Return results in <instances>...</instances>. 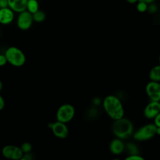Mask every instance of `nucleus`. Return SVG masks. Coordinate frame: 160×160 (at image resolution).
Instances as JSON below:
<instances>
[{"mask_svg": "<svg viewBox=\"0 0 160 160\" xmlns=\"http://www.w3.org/2000/svg\"><path fill=\"white\" fill-rule=\"evenodd\" d=\"M75 114V109L70 104H64L58 109L56 112L57 121L67 123L71 121Z\"/></svg>", "mask_w": 160, "mask_h": 160, "instance_id": "nucleus-5", "label": "nucleus"}, {"mask_svg": "<svg viewBox=\"0 0 160 160\" xmlns=\"http://www.w3.org/2000/svg\"><path fill=\"white\" fill-rule=\"evenodd\" d=\"M124 149V144L122 139L119 138H116L111 141L109 144V150L111 153L118 155L121 154Z\"/></svg>", "mask_w": 160, "mask_h": 160, "instance_id": "nucleus-12", "label": "nucleus"}, {"mask_svg": "<svg viewBox=\"0 0 160 160\" xmlns=\"http://www.w3.org/2000/svg\"><path fill=\"white\" fill-rule=\"evenodd\" d=\"M8 6V0H0V8H4Z\"/></svg>", "mask_w": 160, "mask_h": 160, "instance_id": "nucleus-25", "label": "nucleus"}, {"mask_svg": "<svg viewBox=\"0 0 160 160\" xmlns=\"http://www.w3.org/2000/svg\"><path fill=\"white\" fill-rule=\"evenodd\" d=\"M158 7L154 2L148 4L147 11H148V12H149L150 14H155L158 11Z\"/></svg>", "mask_w": 160, "mask_h": 160, "instance_id": "nucleus-20", "label": "nucleus"}, {"mask_svg": "<svg viewBox=\"0 0 160 160\" xmlns=\"http://www.w3.org/2000/svg\"><path fill=\"white\" fill-rule=\"evenodd\" d=\"M138 1H142V2H144L146 3H147L148 4H151V3H152V2H154L156 1V0H138Z\"/></svg>", "mask_w": 160, "mask_h": 160, "instance_id": "nucleus-27", "label": "nucleus"}, {"mask_svg": "<svg viewBox=\"0 0 160 160\" xmlns=\"http://www.w3.org/2000/svg\"><path fill=\"white\" fill-rule=\"evenodd\" d=\"M8 62L16 67H20L24 64L26 62V56L24 53L18 48L11 46L8 48L4 54Z\"/></svg>", "mask_w": 160, "mask_h": 160, "instance_id": "nucleus-3", "label": "nucleus"}, {"mask_svg": "<svg viewBox=\"0 0 160 160\" xmlns=\"http://www.w3.org/2000/svg\"><path fill=\"white\" fill-rule=\"evenodd\" d=\"M8 6L14 12L19 13L26 10L28 0H8Z\"/></svg>", "mask_w": 160, "mask_h": 160, "instance_id": "nucleus-11", "label": "nucleus"}, {"mask_svg": "<svg viewBox=\"0 0 160 160\" xmlns=\"http://www.w3.org/2000/svg\"><path fill=\"white\" fill-rule=\"evenodd\" d=\"M51 128L53 134L60 139H65L69 135V129L66 123L57 121L51 124Z\"/></svg>", "mask_w": 160, "mask_h": 160, "instance_id": "nucleus-8", "label": "nucleus"}, {"mask_svg": "<svg viewBox=\"0 0 160 160\" xmlns=\"http://www.w3.org/2000/svg\"><path fill=\"white\" fill-rule=\"evenodd\" d=\"M5 106V102L3 98L0 95V111H1Z\"/></svg>", "mask_w": 160, "mask_h": 160, "instance_id": "nucleus-26", "label": "nucleus"}, {"mask_svg": "<svg viewBox=\"0 0 160 160\" xmlns=\"http://www.w3.org/2000/svg\"><path fill=\"white\" fill-rule=\"evenodd\" d=\"M46 18V14L45 12L42 10H38L35 13L32 14L33 21L36 22H43Z\"/></svg>", "mask_w": 160, "mask_h": 160, "instance_id": "nucleus-16", "label": "nucleus"}, {"mask_svg": "<svg viewBox=\"0 0 160 160\" xmlns=\"http://www.w3.org/2000/svg\"><path fill=\"white\" fill-rule=\"evenodd\" d=\"M23 154H24V152L22 151L21 148L18 146H15L13 155L12 157V159H14V160L21 159Z\"/></svg>", "mask_w": 160, "mask_h": 160, "instance_id": "nucleus-17", "label": "nucleus"}, {"mask_svg": "<svg viewBox=\"0 0 160 160\" xmlns=\"http://www.w3.org/2000/svg\"><path fill=\"white\" fill-rule=\"evenodd\" d=\"M39 2L37 0H28L26 10L32 14L39 10Z\"/></svg>", "mask_w": 160, "mask_h": 160, "instance_id": "nucleus-14", "label": "nucleus"}, {"mask_svg": "<svg viewBox=\"0 0 160 160\" xmlns=\"http://www.w3.org/2000/svg\"><path fill=\"white\" fill-rule=\"evenodd\" d=\"M159 64H160V54H159Z\"/></svg>", "mask_w": 160, "mask_h": 160, "instance_id": "nucleus-31", "label": "nucleus"}, {"mask_svg": "<svg viewBox=\"0 0 160 160\" xmlns=\"http://www.w3.org/2000/svg\"><path fill=\"white\" fill-rule=\"evenodd\" d=\"M14 18V12L9 7L0 8V23L7 25L11 23Z\"/></svg>", "mask_w": 160, "mask_h": 160, "instance_id": "nucleus-10", "label": "nucleus"}, {"mask_svg": "<svg viewBox=\"0 0 160 160\" xmlns=\"http://www.w3.org/2000/svg\"><path fill=\"white\" fill-rule=\"evenodd\" d=\"M126 1L129 4H136L138 0H126Z\"/></svg>", "mask_w": 160, "mask_h": 160, "instance_id": "nucleus-28", "label": "nucleus"}, {"mask_svg": "<svg viewBox=\"0 0 160 160\" xmlns=\"http://www.w3.org/2000/svg\"><path fill=\"white\" fill-rule=\"evenodd\" d=\"M126 160H144V158L139 154H130L126 158Z\"/></svg>", "mask_w": 160, "mask_h": 160, "instance_id": "nucleus-22", "label": "nucleus"}, {"mask_svg": "<svg viewBox=\"0 0 160 160\" xmlns=\"http://www.w3.org/2000/svg\"><path fill=\"white\" fill-rule=\"evenodd\" d=\"M134 127L132 122L124 117L114 120L112 124V132L114 135L121 139L129 138L133 133Z\"/></svg>", "mask_w": 160, "mask_h": 160, "instance_id": "nucleus-2", "label": "nucleus"}, {"mask_svg": "<svg viewBox=\"0 0 160 160\" xmlns=\"http://www.w3.org/2000/svg\"><path fill=\"white\" fill-rule=\"evenodd\" d=\"M159 20H160V15H159Z\"/></svg>", "mask_w": 160, "mask_h": 160, "instance_id": "nucleus-32", "label": "nucleus"}, {"mask_svg": "<svg viewBox=\"0 0 160 160\" xmlns=\"http://www.w3.org/2000/svg\"><path fill=\"white\" fill-rule=\"evenodd\" d=\"M146 92L151 101H160V83L159 82L150 81L146 86Z\"/></svg>", "mask_w": 160, "mask_h": 160, "instance_id": "nucleus-7", "label": "nucleus"}, {"mask_svg": "<svg viewBox=\"0 0 160 160\" xmlns=\"http://www.w3.org/2000/svg\"><path fill=\"white\" fill-rule=\"evenodd\" d=\"M103 108L108 115L113 120L124 117V110L121 100L114 95L106 96L102 102Z\"/></svg>", "mask_w": 160, "mask_h": 160, "instance_id": "nucleus-1", "label": "nucleus"}, {"mask_svg": "<svg viewBox=\"0 0 160 160\" xmlns=\"http://www.w3.org/2000/svg\"><path fill=\"white\" fill-rule=\"evenodd\" d=\"M15 146L13 145H6L2 149V154L4 157L7 159H12Z\"/></svg>", "mask_w": 160, "mask_h": 160, "instance_id": "nucleus-15", "label": "nucleus"}, {"mask_svg": "<svg viewBox=\"0 0 160 160\" xmlns=\"http://www.w3.org/2000/svg\"><path fill=\"white\" fill-rule=\"evenodd\" d=\"M149 78L152 81H160V64L151 68L149 73Z\"/></svg>", "mask_w": 160, "mask_h": 160, "instance_id": "nucleus-13", "label": "nucleus"}, {"mask_svg": "<svg viewBox=\"0 0 160 160\" xmlns=\"http://www.w3.org/2000/svg\"><path fill=\"white\" fill-rule=\"evenodd\" d=\"M156 126L153 123L147 124L139 128L134 134L133 138L138 141H144L153 138L156 134Z\"/></svg>", "mask_w": 160, "mask_h": 160, "instance_id": "nucleus-4", "label": "nucleus"}, {"mask_svg": "<svg viewBox=\"0 0 160 160\" xmlns=\"http://www.w3.org/2000/svg\"><path fill=\"white\" fill-rule=\"evenodd\" d=\"M154 124L156 127H160V112L153 118Z\"/></svg>", "mask_w": 160, "mask_h": 160, "instance_id": "nucleus-23", "label": "nucleus"}, {"mask_svg": "<svg viewBox=\"0 0 160 160\" xmlns=\"http://www.w3.org/2000/svg\"><path fill=\"white\" fill-rule=\"evenodd\" d=\"M23 151L24 153H28L30 152L32 150V145L29 142H25L22 144V145L20 147Z\"/></svg>", "mask_w": 160, "mask_h": 160, "instance_id": "nucleus-19", "label": "nucleus"}, {"mask_svg": "<svg viewBox=\"0 0 160 160\" xmlns=\"http://www.w3.org/2000/svg\"><path fill=\"white\" fill-rule=\"evenodd\" d=\"M160 112L159 101H151L144 109V116L148 119H153Z\"/></svg>", "mask_w": 160, "mask_h": 160, "instance_id": "nucleus-9", "label": "nucleus"}, {"mask_svg": "<svg viewBox=\"0 0 160 160\" xmlns=\"http://www.w3.org/2000/svg\"><path fill=\"white\" fill-rule=\"evenodd\" d=\"M33 21L32 14L27 10H25L19 13L16 22L18 27L20 29L25 31L31 27Z\"/></svg>", "mask_w": 160, "mask_h": 160, "instance_id": "nucleus-6", "label": "nucleus"}, {"mask_svg": "<svg viewBox=\"0 0 160 160\" xmlns=\"http://www.w3.org/2000/svg\"><path fill=\"white\" fill-rule=\"evenodd\" d=\"M8 62L7 59L4 54H0V67L4 66Z\"/></svg>", "mask_w": 160, "mask_h": 160, "instance_id": "nucleus-24", "label": "nucleus"}, {"mask_svg": "<svg viewBox=\"0 0 160 160\" xmlns=\"http://www.w3.org/2000/svg\"><path fill=\"white\" fill-rule=\"evenodd\" d=\"M148 4L144 2L138 1L136 2V9L139 12H144L147 11Z\"/></svg>", "mask_w": 160, "mask_h": 160, "instance_id": "nucleus-18", "label": "nucleus"}, {"mask_svg": "<svg viewBox=\"0 0 160 160\" xmlns=\"http://www.w3.org/2000/svg\"><path fill=\"white\" fill-rule=\"evenodd\" d=\"M156 134L160 136V127H156Z\"/></svg>", "mask_w": 160, "mask_h": 160, "instance_id": "nucleus-29", "label": "nucleus"}, {"mask_svg": "<svg viewBox=\"0 0 160 160\" xmlns=\"http://www.w3.org/2000/svg\"><path fill=\"white\" fill-rule=\"evenodd\" d=\"M127 148L130 152V154H138V148L134 144H133L132 143L128 144Z\"/></svg>", "mask_w": 160, "mask_h": 160, "instance_id": "nucleus-21", "label": "nucleus"}, {"mask_svg": "<svg viewBox=\"0 0 160 160\" xmlns=\"http://www.w3.org/2000/svg\"><path fill=\"white\" fill-rule=\"evenodd\" d=\"M2 82H1V81L0 80V92L1 91V90H2Z\"/></svg>", "mask_w": 160, "mask_h": 160, "instance_id": "nucleus-30", "label": "nucleus"}, {"mask_svg": "<svg viewBox=\"0 0 160 160\" xmlns=\"http://www.w3.org/2000/svg\"><path fill=\"white\" fill-rule=\"evenodd\" d=\"M159 102H160V101H159Z\"/></svg>", "mask_w": 160, "mask_h": 160, "instance_id": "nucleus-33", "label": "nucleus"}]
</instances>
